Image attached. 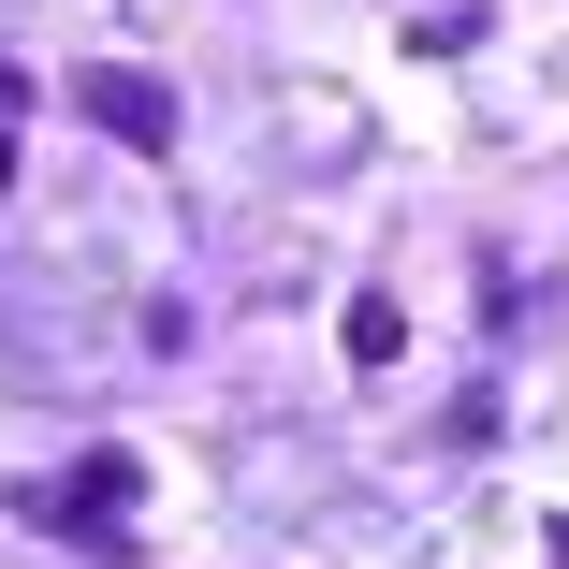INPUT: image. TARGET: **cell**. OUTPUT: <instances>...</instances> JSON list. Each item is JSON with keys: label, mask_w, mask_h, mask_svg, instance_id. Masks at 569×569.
Wrapping results in <instances>:
<instances>
[{"label": "cell", "mask_w": 569, "mask_h": 569, "mask_svg": "<svg viewBox=\"0 0 569 569\" xmlns=\"http://www.w3.org/2000/svg\"><path fill=\"white\" fill-rule=\"evenodd\" d=\"M73 511H88V526H118V511H132V452H88L73 497H59V526H73Z\"/></svg>", "instance_id": "cell-3"}, {"label": "cell", "mask_w": 569, "mask_h": 569, "mask_svg": "<svg viewBox=\"0 0 569 569\" xmlns=\"http://www.w3.org/2000/svg\"><path fill=\"white\" fill-rule=\"evenodd\" d=\"M73 102H88L118 147H147V161L176 147V88H161V73H73Z\"/></svg>", "instance_id": "cell-1"}, {"label": "cell", "mask_w": 569, "mask_h": 569, "mask_svg": "<svg viewBox=\"0 0 569 569\" xmlns=\"http://www.w3.org/2000/svg\"><path fill=\"white\" fill-rule=\"evenodd\" d=\"M336 351H351L366 380H380V366H409V307H395V292H351V321H336Z\"/></svg>", "instance_id": "cell-2"}]
</instances>
